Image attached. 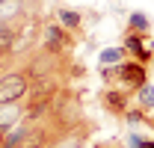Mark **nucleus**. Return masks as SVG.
Instances as JSON below:
<instances>
[{
    "mask_svg": "<svg viewBox=\"0 0 154 148\" xmlns=\"http://www.w3.org/2000/svg\"><path fill=\"white\" fill-rule=\"evenodd\" d=\"M33 89V80L27 71H3L0 74V104H15V101H27V95Z\"/></svg>",
    "mask_w": 154,
    "mask_h": 148,
    "instance_id": "f257e3e1",
    "label": "nucleus"
},
{
    "mask_svg": "<svg viewBox=\"0 0 154 148\" xmlns=\"http://www.w3.org/2000/svg\"><path fill=\"white\" fill-rule=\"evenodd\" d=\"M145 83H148V68H145V62H139V59H125V62L116 65V86H122V89H128V92L136 95Z\"/></svg>",
    "mask_w": 154,
    "mask_h": 148,
    "instance_id": "f03ea898",
    "label": "nucleus"
},
{
    "mask_svg": "<svg viewBox=\"0 0 154 148\" xmlns=\"http://www.w3.org/2000/svg\"><path fill=\"white\" fill-rule=\"evenodd\" d=\"M42 48L54 56H65L68 48H74V36L59 21H45V27H42Z\"/></svg>",
    "mask_w": 154,
    "mask_h": 148,
    "instance_id": "7ed1b4c3",
    "label": "nucleus"
},
{
    "mask_svg": "<svg viewBox=\"0 0 154 148\" xmlns=\"http://www.w3.org/2000/svg\"><path fill=\"white\" fill-rule=\"evenodd\" d=\"M131 95L128 89H122V86H104L101 89V107L110 113V116H116V119H122L125 113L131 110Z\"/></svg>",
    "mask_w": 154,
    "mask_h": 148,
    "instance_id": "20e7f679",
    "label": "nucleus"
},
{
    "mask_svg": "<svg viewBox=\"0 0 154 148\" xmlns=\"http://www.w3.org/2000/svg\"><path fill=\"white\" fill-rule=\"evenodd\" d=\"M92 133H95V125H92V122H83V125H77V128H71V130L57 133L54 142L48 148H86V142H89Z\"/></svg>",
    "mask_w": 154,
    "mask_h": 148,
    "instance_id": "39448f33",
    "label": "nucleus"
},
{
    "mask_svg": "<svg viewBox=\"0 0 154 148\" xmlns=\"http://www.w3.org/2000/svg\"><path fill=\"white\" fill-rule=\"evenodd\" d=\"M122 45H125L128 56H134V59H139V62H151L154 51H151V48H145V36H142V33L125 30V36H122Z\"/></svg>",
    "mask_w": 154,
    "mask_h": 148,
    "instance_id": "423d86ee",
    "label": "nucleus"
},
{
    "mask_svg": "<svg viewBox=\"0 0 154 148\" xmlns=\"http://www.w3.org/2000/svg\"><path fill=\"white\" fill-rule=\"evenodd\" d=\"M24 116H27L24 101H15V104H0V136H3L9 128H15L18 122H24Z\"/></svg>",
    "mask_w": 154,
    "mask_h": 148,
    "instance_id": "0eeeda50",
    "label": "nucleus"
},
{
    "mask_svg": "<svg viewBox=\"0 0 154 148\" xmlns=\"http://www.w3.org/2000/svg\"><path fill=\"white\" fill-rule=\"evenodd\" d=\"M15 42H18V24L0 21V59H9L15 54Z\"/></svg>",
    "mask_w": 154,
    "mask_h": 148,
    "instance_id": "6e6552de",
    "label": "nucleus"
},
{
    "mask_svg": "<svg viewBox=\"0 0 154 148\" xmlns=\"http://www.w3.org/2000/svg\"><path fill=\"white\" fill-rule=\"evenodd\" d=\"M30 130H33V125L24 119V122H18L15 128H9L3 136H0V148H21L24 145V139L30 136Z\"/></svg>",
    "mask_w": 154,
    "mask_h": 148,
    "instance_id": "1a4fd4ad",
    "label": "nucleus"
},
{
    "mask_svg": "<svg viewBox=\"0 0 154 148\" xmlns=\"http://www.w3.org/2000/svg\"><path fill=\"white\" fill-rule=\"evenodd\" d=\"M83 18H86V12H80V9H68V6H59L57 9V21L71 36H77V33L83 30Z\"/></svg>",
    "mask_w": 154,
    "mask_h": 148,
    "instance_id": "9d476101",
    "label": "nucleus"
},
{
    "mask_svg": "<svg viewBox=\"0 0 154 148\" xmlns=\"http://www.w3.org/2000/svg\"><path fill=\"white\" fill-rule=\"evenodd\" d=\"M125 45H107V48H101L98 51V65H119V62H125Z\"/></svg>",
    "mask_w": 154,
    "mask_h": 148,
    "instance_id": "9b49d317",
    "label": "nucleus"
},
{
    "mask_svg": "<svg viewBox=\"0 0 154 148\" xmlns=\"http://www.w3.org/2000/svg\"><path fill=\"white\" fill-rule=\"evenodd\" d=\"M128 30H134V33H142V36H145V33L151 30V18H148L145 12H131V15H128Z\"/></svg>",
    "mask_w": 154,
    "mask_h": 148,
    "instance_id": "f8f14e48",
    "label": "nucleus"
},
{
    "mask_svg": "<svg viewBox=\"0 0 154 148\" xmlns=\"http://www.w3.org/2000/svg\"><path fill=\"white\" fill-rule=\"evenodd\" d=\"M136 107H139V110H145V113L154 110V86H151V83H145V86L136 92Z\"/></svg>",
    "mask_w": 154,
    "mask_h": 148,
    "instance_id": "ddd939ff",
    "label": "nucleus"
},
{
    "mask_svg": "<svg viewBox=\"0 0 154 148\" xmlns=\"http://www.w3.org/2000/svg\"><path fill=\"white\" fill-rule=\"evenodd\" d=\"M125 145H128V148H154V139H148V136L131 130V133L125 136Z\"/></svg>",
    "mask_w": 154,
    "mask_h": 148,
    "instance_id": "4468645a",
    "label": "nucleus"
},
{
    "mask_svg": "<svg viewBox=\"0 0 154 148\" xmlns=\"http://www.w3.org/2000/svg\"><path fill=\"white\" fill-rule=\"evenodd\" d=\"M145 116H148L145 110L134 107V110H128V113H125L122 119H125V125H131V128H139V125H145Z\"/></svg>",
    "mask_w": 154,
    "mask_h": 148,
    "instance_id": "2eb2a0df",
    "label": "nucleus"
},
{
    "mask_svg": "<svg viewBox=\"0 0 154 148\" xmlns=\"http://www.w3.org/2000/svg\"><path fill=\"white\" fill-rule=\"evenodd\" d=\"M95 148H128L125 142H119V139H107V142H98Z\"/></svg>",
    "mask_w": 154,
    "mask_h": 148,
    "instance_id": "dca6fc26",
    "label": "nucleus"
},
{
    "mask_svg": "<svg viewBox=\"0 0 154 148\" xmlns=\"http://www.w3.org/2000/svg\"><path fill=\"white\" fill-rule=\"evenodd\" d=\"M145 125H148V128L154 130V116H145Z\"/></svg>",
    "mask_w": 154,
    "mask_h": 148,
    "instance_id": "f3484780",
    "label": "nucleus"
},
{
    "mask_svg": "<svg viewBox=\"0 0 154 148\" xmlns=\"http://www.w3.org/2000/svg\"><path fill=\"white\" fill-rule=\"evenodd\" d=\"M148 65H151V71H154V56H151V62H148Z\"/></svg>",
    "mask_w": 154,
    "mask_h": 148,
    "instance_id": "a211bd4d",
    "label": "nucleus"
},
{
    "mask_svg": "<svg viewBox=\"0 0 154 148\" xmlns=\"http://www.w3.org/2000/svg\"><path fill=\"white\" fill-rule=\"evenodd\" d=\"M148 48H151V51H154V39H151V45H148Z\"/></svg>",
    "mask_w": 154,
    "mask_h": 148,
    "instance_id": "6ab92c4d",
    "label": "nucleus"
},
{
    "mask_svg": "<svg viewBox=\"0 0 154 148\" xmlns=\"http://www.w3.org/2000/svg\"><path fill=\"white\" fill-rule=\"evenodd\" d=\"M0 62H3V59H0Z\"/></svg>",
    "mask_w": 154,
    "mask_h": 148,
    "instance_id": "aec40b11",
    "label": "nucleus"
}]
</instances>
